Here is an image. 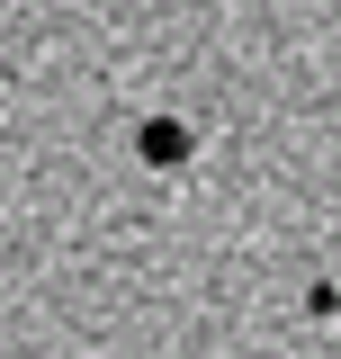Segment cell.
I'll return each instance as SVG.
<instances>
[{"instance_id": "1", "label": "cell", "mask_w": 341, "mask_h": 359, "mask_svg": "<svg viewBox=\"0 0 341 359\" xmlns=\"http://www.w3.org/2000/svg\"><path fill=\"white\" fill-rule=\"evenodd\" d=\"M189 144H198V135L180 126V117H144V126H135V153H144L153 171H180V162H189Z\"/></svg>"}]
</instances>
